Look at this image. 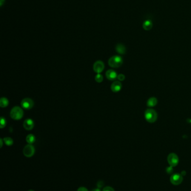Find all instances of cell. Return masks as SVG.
Returning <instances> with one entry per match:
<instances>
[{
	"instance_id": "13",
	"label": "cell",
	"mask_w": 191,
	"mask_h": 191,
	"mask_svg": "<svg viewBox=\"0 0 191 191\" xmlns=\"http://www.w3.org/2000/svg\"><path fill=\"white\" fill-rule=\"evenodd\" d=\"M116 51L120 54H125L126 49L125 46L122 44H118L116 47Z\"/></svg>"
},
{
	"instance_id": "8",
	"label": "cell",
	"mask_w": 191,
	"mask_h": 191,
	"mask_svg": "<svg viewBox=\"0 0 191 191\" xmlns=\"http://www.w3.org/2000/svg\"><path fill=\"white\" fill-rule=\"evenodd\" d=\"M104 69V64L101 60H98L93 65V70L98 74L103 72Z\"/></svg>"
},
{
	"instance_id": "2",
	"label": "cell",
	"mask_w": 191,
	"mask_h": 191,
	"mask_svg": "<svg viewBox=\"0 0 191 191\" xmlns=\"http://www.w3.org/2000/svg\"><path fill=\"white\" fill-rule=\"evenodd\" d=\"M24 115V112L22 108L19 106H15L12 108L10 112V116L11 117L15 120H19L22 119Z\"/></svg>"
},
{
	"instance_id": "7",
	"label": "cell",
	"mask_w": 191,
	"mask_h": 191,
	"mask_svg": "<svg viewBox=\"0 0 191 191\" xmlns=\"http://www.w3.org/2000/svg\"><path fill=\"white\" fill-rule=\"evenodd\" d=\"M183 181V177L179 174H174L170 177V182L174 185H179Z\"/></svg>"
},
{
	"instance_id": "18",
	"label": "cell",
	"mask_w": 191,
	"mask_h": 191,
	"mask_svg": "<svg viewBox=\"0 0 191 191\" xmlns=\"http://www.w3.org/2000/svg\"><path fill=\"white\" fill-rule=\"evenodd\" d=\"M95 79H96V82L101 83V82H103V76L102 74H100V73L97 74V75L96 76V77H95Z\"/></svg>"
},
{
	"instance_id": "5",
	"label": "cell",
	"mask_w": 191,
	"mask_h": 191,
	"mask_svg": "<svg viewBox=\"0 0 191 191\" xmlns=\"http://www.w3.org/2000/svg\"><path fill=\"white\" fill-rule=\"evenodd\" d=\"M167 160L170 166L172 167H176L179 163L178 156L175 153H170L169 156H168Z\"/></svg>"
},
{
	"instance_id": "9",
	"label": "cell",
	"mask_w": 191,
	"mask_h": 191,
	"mask_svg": "<svg viewBox=\"0 0 191 191\" xmlns=\"http://www.w3.org/2000/svg\"><path fill=\"white\" fill-rule=\"evenodd\" d=\"M23 126L26 130H31L34 127V123L33 120L31 119H27L24 121L23 123Z\"/></svg>"
},
{
	"instance_id": "12",
	"label": "cell",
	"mask_w": 191,
	"mask_h": 191,
	"mask_svg": "<svg viewBox=\"0 0 191 191\" xmlns=\"http://www.w3.org/2000/svg\"><path fill=\"white\" fill-rule=\"evenodd\" d=\"M153 24L151 20H146L144 22L143 25H142V27L146 31H149L152 28H153Z\"/></svg>"
},
{
	"instance_id": "25",
	"label": "cell",
	"mask_w": 191,
	"mask_h": 191,
	"mask_svg": "<svg viewBox=\"0 0 191 191\" xmlns=\"http://www.w3.org/2000/svg\"><path fill=\"white\" fill-rule=\"evenodd\" d=\"M4 2H5V0H0V6H2Z\"/></svg>"
},
{
	"instance_id": "16",
	"label": "cell",
	"mask_w": 191,
	"mask_h": 191,
	"mask_svg": "<svg viewBox=\"0 0 191 191\" xmlns=\"http://www.w3.org/2000/svg\"><path fill=\"white\" fill-rule=\"evenodd\" d=\"M9 103L8 100L5 97H2L0 99V106L2 108L6 107Z\"/></svg>"
},
{
	"instance_id": "19",
	"label": "cell",
	"mask_w": 191,
	"mask_h": 191,
	"mask_svg": "<svg viewBox=\"0 0 191 191\" xmlns=\"http://www.w3.org/2000/svg\"><path fill=\"white\" fill-rule=\"evenodd\" d=\"M1 125H0V128H3L4 127L6 126V119L3 117H1V123H0Z\"/></svg>"
},
{
	"instance_id": "27",
	"label": "cell",
	"mask_w": 191,
	"mask_h": 191,
	"mask_svg": "<svg viewBox=\"0 0 191 191\" xmlns=\"http://www.w3.org/2000/svg\"><path fill=\"white\" fill-rule=\"evenodd\" d=\"M91 191H100V190L99 188H95V189H93V190Z\"/></svg>"
},
{
	"instance_id": "17",
	"label": "cell",
	"mask_w": 191,
	"mask_h": 191,
	"mask_svg": "<svg viewBox=\"0 0 191 191\" xmlns=\"http://www.w3.org/2000/svg\"><path fill=\"white\" fill-rule=\"evenodd\" d=\"M3 142L7 146H11L14 144V140L10 137H6L3 139Z\"/></svg>"
},
{
	"instance_id": "3",
	"label": "cell",
	"mask_w": 191,
	"mask_h": 191,
	"mask_svg": "<svg viewBox=\"0 0 191 191\" xmlns=\"http://www.w3.org/2000/svg\"><path fill=\"white\" fill-rule=\"evenodd\" d=\"M123 64L122 58L119 56H114L111 57L108 60V64L112 68H118Z\"/></svg>"
},
{
	"instance_id": "10",
	"label": "cell",
	"mask_w": 191,
	"mask_h": 191,
	"mask_svg": "<svg viewBox=\"0 0 191 191\" xmlns=\"http://www.w3.org/2000/svg\"><path fill=\"white\" fill-rule=\"evenodd\" d=\"M105 76L110 81L115 80L116 78H117L118 76L117 72L113 69H109L107 71Z\"/></svg>"
},
{
	"instance_id": "26",
	"label": "cell",
	"mask_w": 191,
	"mask_h": 191,
	"mask_svg": "<svg viewBox=\"0 0 191 191\" xmlns=\"http://www.w3.org/2000/svg\"><path fill=\"white\" fill-rule=\"evenodd\" d=\"M3 140H2V139H1V140H0V142H1V148L2 147V145H3Z\"/></svg>"
},
{
	"instance_id": "21",
	"label": "cell",
	"mask_w": 191,
	"mask_h": 191,
	"mask_svg": "<svg viewBox=\"0 0 191 191\" xmlns=\"http://www.w3.org/2000/svg\"><path fill=\"white\" fill-rule=\"evenodd\" d=\"M103 191H115L110 186H107L103 188Z\"/></svg>"
},
{
	"instance_id": "28",
	"label": "cell",
	"mask_w": 191,
	"mask_h": 191,
	"mask_svg": "<svg viewBox=\"0 0 191 191\" xmlns=\"http://www.w3.org/2000/svg\"><path fill=\"white\" fill-rule=\"evenodd\" d=\"M34 191V190H29V191Z\"/></svg>"
},
{
	"instance_id": "11",
	"label": "cell",
	"mask_w": 191,
	"mask_h": 191,
	"mask_svg": "<svg viewBox=\"0 0 191 191\" xmlns=\"http://www.w3.org/2000/svg\"><path fill=\"white\" fill-rule=\"evenodd\" d=\"M122 85L119 81H115L111 85V90L113 92H119L122 89Z\"/></svg>"
},
{
	"instance_id": "14",
	"label": "cell",
	"mask_w": 191,
	"mask_h": 191,
	"mask_svg": "<svg viewBox=\"0 0 191 191\" xmlns=\"http://www.w3.org/2000/svg\"><path fill=\"white\" fill-rule=\"evenodd\" d=\"M158 103V99L155 97H151L148 99L147 102V105L148 107H153L156 106Z\"/></svg>"
},
{
	"instance_id": "4",
	"label": "cell",
	"mask_w": 191,
	"mask_h": 191,
	"mask_svg": "<svg viewBox=\"0 0 191 191\" xmlns=\"http://www.w3.org/2000/svg\"><path fill=\"white\" fill-rule=\"evenodd\" d=\"M35 153V148L32 144L26 145L23 149V154L25 156L30 158L34 156Z\"/></svg>"
},
{
	"instance_id": "20",
	"label": "cell",
	"mask_w": 191,
	"mask_h": 191,
	"mask_svg": "<svg viewBox=\"0 0 191 191\" xmlns=\"http://www.w3.org/2000/svg\"><path fill=\"white\" fill-rule=\"evenodd\" d=\"M118 79L120 81H124L125 79V76L123 74H120L119 75H118L117 76Z\"/></svg>"
},
{
	"instance_id": "15",
	"label": "cell",
	"mask_w": 191,
	"mask_h": 191,
	"mask_svg": "<svg viewBox=\"0 0 191 191\" xmlns=\"http://www.w3.org/2000/svg\"><path fill=\"white\" fill-rule=\"evenodd\" d=\"M36 137L33 134H29L26 138V141L29 144H33L36 142Z\"/></svg>"
},
{
	"instance_id": "6",
	"label": "cell",
	"mask_w": 191,
	"mask_h": 191,
	"mask_svg": "<svg viewBox=\"0 0 191 191\" xmlns=\"http://www.w3.org/2000/svg\"><path fill=\"white\" fill-rule=\"evenodd\" d=\"M34 105V101L33 99L29 98H26L22 99L21 102V105L22 108L25 110H30L31 109Z\"/></svg>"
},
{
	"instance_id": "23",
	"label": "cell",
	"mask_w": 191,
	"mask_h": 191,
	"mask_svg": "<svg viewBox=\"0 0 191 191\" xmlns=\"http://www.w3.org/2000/svg\"><path fill=\"white\" fill-rule=\"evenodd\" d=\"M173 167H171V166H170L169 167L167 168V172L168 173H171L173 172Z\"/></svg>"
},
{
	"instance_id": "22",
	"label": "cell",
	"mask_w": 191,
	"mask_h": 191,
	"mask_svg": "<svg viewBox=\"0 0 191 191\" xmlns=\"http://www.w3.org/2000/svg\"><path fill=\"white\" fill-rule=\"evenodd\" d=\"M104 182L103 181H99L98 183H97V187L98 188H102L103 187V185H104Z\"/></svg>"
},
{
	"instance_id": "1",
	"label": "cell",
	"mask_w": 191,
	"mask_h": 191,
	"mask_svg": "<svg viewBox=\"0 0 191 191\" xmlns=\"http://www.w3.org/2000/svg\"><path fill=\"white\" fill-rule=\"evenodd\" d=\"M145 118L147 122L154 123L158 119V114L153 108H148L145 112Z\"/></svg>"
},
{
	"instance_id": "24",
	"label": "cell",
	"mask_w": 191,
	"mask_h": 191,
	"mask_svg": "<svg viewBox=\"0 0 191 191\" xmlns=\"http://www.w3.org/2000/svg\"><path fill=\"white\" fill-rule=\"evenodd\" d=\"M77 191H89L88 190L87 188H86L85 187H80L78 190H77Z\"/></svg>"
}]
</instances>
